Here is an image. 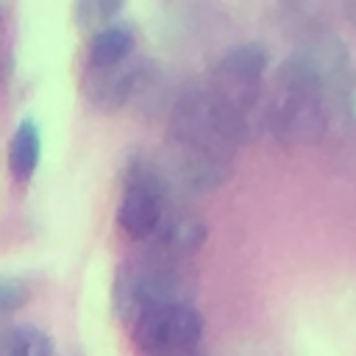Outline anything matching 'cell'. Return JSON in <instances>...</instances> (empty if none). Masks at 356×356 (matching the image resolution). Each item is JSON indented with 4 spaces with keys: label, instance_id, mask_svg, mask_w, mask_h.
Returning a JSON list of instances; mask_svg holds the SVG:
<instances>
[{
    "label": "cell",
    "instance_id": "obj_4",
    "mask_svg": "<svg viewBox=\"0 0 356 356\" xmlns=\"http://www.w3.org/2000/svg\"><path fill=\"white\" fill-rule=\"evenodd\" d=\"M328 131L325 100L317 92L303 89H275L270 106V128L273 139L284 147H309L317 145Z\"/></svg>",
    "mask_w": 356,
    "mask_h": 356
},
{
    "label": "cell",
    "instance_id": "obj_2",
    "mask_svg": "<svg viewBox=\"0 0 356 356\" xmlns=\"http://www.w3.org/2000/svg\"><path fill=\"white\" fill-rule=\"evenodd\" d=\"M345 72H348V47L337 36L317 33L278 64L275 86L325 95L331 86H339L345 81Z\"/></svg>",
    "mask_w": 356,
    "mask_h": 356
},
{
    "label": "cell",
    "instance_id": "obj_11",
    "mask_svg": "<svg viewBox=\"0 0 356 356\" xmlns=\"http://www.w3.org/2000/svg\"><path fill=\"white\" fill-rule=\"evenodd\" d=\"M125 6V0H75L72 6V17L81 28L86 31H97L103 25H108L120 8Z\"/></svg>",
    "mask_w": 356,
    "mask_h": 356
},
{
    "label": "cell",
    "instance_id": "obj_7",
    "mask_svg": "<svg viewBox=\"0 0 356 356\" xmlns=\"http://www.w3.org/2000/svg\"><path fill=\"white\" fill-rule=\"evenodd\" d=\"M270 67V50L261 42H245L220 56L214 81L220 83H259Z\"/></svg>",
    "mask_w": 356,
    "mask_h": 356
},
{
    "label": "cell",
    "instance_id": "obj_10",
    "mask_svg": "<svg viewBox=\"0 0 356 356\" xmlns=\"http://www.w3.org/2000/svg\"><path fill=\"white\" fill-rule=\"evenodd\" d=\"M53 339L36 325L0 328V356H53Z\"/></svg>",
    "mask_w": 356,
    "mask_h": 356
},
{
    "label": "cell",
    "instance_id": "obj_5",
    "mask_svg": "<svg viewBox=\"0 0 356 356\" xmlns=\"http://www.w3.org/2000/svg\"><path fill=\"white\" fill-rule=\"evenodd\" d=\"M156 78V64L147 58H125L108 67H89L83 78L86 100L100 111H117L142 95Z\"/></svg>",
    "mask_w": 356,
    "mask_h": 356
},
{
    "label": "cell",
    "instance_id": "obj_8",
    "mask_svg": "<svg viewBox=\"0 0 356 356\" xmlns=\"http://www.w3.org/2000/svg\"><path fill=\"white\" fill-rule=\"evenodd\" d=\"M134 53V28L125 22H108L95 31L86 47V67H108L125 61Z\"/></svg>",
    "mask_w": 356,
    "mask_h": 356
},
{
    "label": "cell",
    "instance_id": "obj_6",
    "mask_svg": "<svg viewBox=\"0 0 356 356\" xmlns=\"http://www.w3.org/2000/svg\"><path fill=\"white\" fill-rule=\"evenodd\" d=\"M147 242H153V248L161 250V253L186 259L206 242V222H203L200 214H195L189 209H181V206L175 209V206L167 203L164 217H161L156 234Z\"/></svg>",
    "mask_w": 356,
    "mask_h": 356
},
{
    "label": "cell",
    "instance_id": "obj_12",
    "mask_svg": "<svg viewBox=\"0 0 356 356\" xmlns=\"http://www.w3.org/2000/svg\"><path fill=\"white\" fill-rule=\"evenodd\" d=\"M28 284L22 278H0V317L17 312L22 303H28Z\"/></svg>",
    "mask_w": 356,
    "mask_h": 356
},
{
    "label": "cell",
    "instance_id": "obj_1",
    "mask_svg": "<svg viewBox=\"0 0 356 356\" xmlns=\"http://www.w3.org/2000/svg\"><path fill=\"white\" fill-rule=\"evenodd\" d=\"M178 256L150 248L147 256L125 264L114 281V309L122 323H134L153 306L186 300V275L178 267Z\"/></svg>",
    "mask_w": 356,
    "mask_h": 356
},
{
    "label": "cell",
    "instance_id": "obj_9",
    "mask_svg": "<svg viewBox=\"0 0 356 356\" xmlns=\"http://www.w3.org/2000/svg\"><path fill=\"white\" fill-rule=\"evenodd\" d=\"M39 153H42V136H39V125L25 117L14 136H11V145H8V167H11V175L17 181H28L36 167H39Z\"/></svg>",
    "mask_w": 356,
    "mask_h": 356
},
{
    "label": "cell",
    "instance_id": "obj_3",
    "mask_svg": "<svg viewBox=\"0 0 356 356\" xmlns=\"http://www.w3.org/2000/svg\"><path fill=\"white\" fill-rule=\"evenodd\" d=\"M131 339L145 353H181L203 339V314L189 300H172L147 309L131 325Z\"/></svg>",
    "mask_w": 356,
    "mask_h": 356
}]
</instances>
